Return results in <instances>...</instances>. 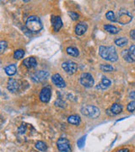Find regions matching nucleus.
Masks as SVG:
<instances>
[{"label": "nucleus", "instance_id": "1", "mask_svg": "<svg viewBox=\"0 0 135 152\" xmlns=\"http://www.w3.org/2000/svg\"><path fill=\"white\" fill-rule=\"evenodd\" d=\"M99 54L103 59L107 60L110 62H116L118 59V55L114 47H104L101 46L99 48Z\"/></svg>", "mask_w": 135, "mask_h": 152}, {"label": "nucleus", "instance_id": "2", "mask_svg": "<svg viewBox=\"0 0 135 152\" xmlns=\"http://www.w3.org/2000/svg\"><path fill=\"white\" fill-rule=\"evenodd\" d=\"M26 26L31 32L37 33L42 29V23L39 17L33 15L27 19L26 22Z\"/></svg>", "mask_w": 135, "mask_h": 152}, {"label": "nucleus", "instance_id": "3", "mask_svg": "<svg viewBox=\"0 0 135 152\" xmlns=\"http://www.w3.org/2000/svg\"><path fill=\"white\" fill-rule=\"evenodd\" d=\"M81 113L86 117L96 118L100 115V110L95 106H85L81 109Z\"/></svg>", "mask_w": 135, "mask_h": 152}, {"label": "nucleus", "instance_id": "4", "mask_svg": "<svg viewBox=\"0 0 135 152\" xmlns=\"http://www.w3.org/2000/svg\"><path fill=\"white\" fill-rule=\"evenodd\" d=\"M80 82L83 86L87 87V88H90L94 86L95 81L93 79V76L89 74V73H84L82 74L80 78Z\"/></svg>", "mask_w": 135, "mask_h": 152}, {"label": "nucleus", "instance_id": "5", "mask_svg": "<svg viewBox=\"0 0 135 152\" xmlns=\"http://www.w3.org/2000/svg\"><path fill=\"white\" fill-rule=\"evenodd\" d=\"M57 146L59 152H71V145L69 141L65 138H60L57 141Z\"/></svg>", "mask_w": 135, "mask_h": 152}, {"label": "nucleus", "instance_id": "6", "mask_svg": "<svg viewBox=\"0 0 135 152\" xmlns=\"http://www.w3.org/2000/svg\"><path fill=\"white\" fill-rule=\"evenodd\" d=\"M132 19L133 17L128 11L122 10L119 12L118 16L117 17V22L120 23L121 25H127L131 22Z\"/></svg>", "mask_w": 135, "mask_h": 152}, {"label": "nucleus", "instance_id": "7", "mask_svg": "<svg viewBox=\"0 0 135 152\" xmlns=\"http://www.w3.org/2000/svg\"><path fill=\"white\" fill-rule=\"evenodd\" d=\"M62 67L63 69V70L69 74V75H73L74 74L77 69H78V65L77 64L73 62V61H67V62H64L63 64H62Z\"/></svg>", "mask_w": 135, "mask_h": 152}, {"label": "nucleus", "instance_id": "8", "mask_svg": "<svg viewBox=\"0 0 135 152\" xmlns=\"http://www.w3.org/2000/svg\"><path fill=\"white\" fill-rule=\"evenodd\" d=\"M49 76V73L45 70H39L34 73L31 75V79L35 82H42L46 80Z\"/></svg>", "mask_w": 135, "mask_h": 152}, {"label": "nucleus", "instance_id": "9", "mask_svg": "<svg viewBox=\"0 0 135 152\" xmlns=\"http://www.w3.org/2000/svg\"><path fill=\"white\" fill-rule=\"evenodd\" d=\"M52 96V90L50 86H46L42 89L40 93V100L42 102H48Z\"/></svg>", "mask_w": 135, "mask_h": 152}, {"label": "nucleus", "instance_id": "10", "mask_svg": "<svg viewBox=\"0 0 135 152\" xmlns=\"http://www.w3.org/2000/svg\"><path fill=\"white\" fill-rule=\"evenodd\" d=\"M52 81L56 86L59 87V88H64L66 86V83H65L64 80L58 74H55L52 76Z\"/></svg>", "mask_w": 135, "mask_h": 152}, {"label": "nucleus", "instance_id": "11", "mask_svg": "<svg viewBox=\"0 0 135 152\" xmlns=\"http://www.w3.org/2000/svg\"><path fill=\"white\" fill-rule=\"evenodd\" d=\"M23 64L28 69H33L37 65V61L34 57H30L23 61Z\"/></svg>", "mask_w": 135, "mask_h": 152}, {"label": "nucleus", "instance_id": "12", "mask_svg": "<svg viewBox=\"0 0 135 152\" xmlns=\"http://www.w3.org/2000/svg\"><path fill=\"white\" fill-rule=\"evenodd\" d=\"M7 89L10 91V92H16L19 89V84L14 79H9L8 81L7 85Z\"/></svg>", "mask_w": 135, "mask_h": 152}, {"label": "nucleus", "instance_id": "13", "mask_svg": "<svg viewBox=\"0 0 135 152\" xmlns=\"http://www.w3.org/2000/svg\"><path fill=\"white\" fill-rule=\"evenodd\" d=\"M111 85H112L111 80L108 78H107L106 76H104V77H102L101 81L100 82V84L96 86V88L100 89V90H106V89H107L108 87H110Z\"/></svg>", "mask_w": 135, "mask_h": 152}, {"label": "nucleus", "instance_id": "14", "mask_svg": "<svg viewBox=\"0 0 135 152\" xmlns=\"http://www.w3.org/2000/svg\"><path fill=\"white\" fill-rule=\"evenodd\" d=\"M87 29H88V26H87L86 23H85V22H80V23H79V24L76 26L75 33L77 35H79V36H81V35H83L84 33H85V31H87Z\"/></svg>", "mask_w": 135, "mask_h": 152}, {"label": "nucleus", "instance_id": "15", "mask_svg": "<svg viewBox=\"0 0 135 152\" xmlns=\"http://www.w3.org/2000/svg\"><path fill=\"white\" fill-rule=\"evenodd\" d=\"M53 28L55 31H58L61 27L63 26V21L59 16L53 17Z\"/></svg>", "mask_w": 135, "mask_h": 152}, {"label": "nucleus", "instance_id": "16", "mask_svg": "<svg viewBox=\"0 0 135 152\" xmlns=\"http://www.w3.org/2000/svg\"><path fill=\"white\" fill-rule=\"evenodd\" d=\"M104 29L107 31V32L111 33V34H117L120 32L121 29L112 25H105L104 26Z\"/></svg>", "mask_w": 135, "mask_h": 152}, {"label": "nucleus", "instance_id": "17", "mask_svg": "<svg viewBox=\"0 0 135 152\" xmlns=\"http://www.w3.org/2000/svg\"><path fill=\"white\" fill-rule=\"evenodd\" d=\"M111 113L112 115H117V114L121 113L123 112V107L120 105V104L117 103H114L112 107H111V109H110Z\"/></svg>", "mask_w": 135, "mask_h": 152}, {"label": "nucleus", "instance_id": "18", "mask_svg": "<svg viewBox=\"0 0 135 152\" xmlns=\"http://www.w3.org/2000/svg\"><path fill=\"white\" fill-rule=\"evenodd\" d=\"M68 122L74 125H80V118L79 115H71L68 118Z\"/></svg>", "mask_w": 135, "mask_h": 152}, {"label": "nucleus", "instance_id": "19", "mask_svg": "<svg viewBox=\"0 0 135 152\" xmlns=\"http://www.w3.org/2000/svg\"><path fill=\"white\" fill-rule=\"evenodd\" d=\"M5 73L9 76H12L15 75L16 73V67L15 64H10V65L7 66L5 68Z\"/></svg>", "mask_w": 135, "mask_h": 152}, {"label": "nucleus", "instance_id": "20", "mask_svg": "<svg viewBox=\"0 0 135 152\" xmlns=\"http://www.w3.org/2000/svg\"><path fill=\"white\" fill-rule=\"evenodd\" d=\"M66 52H67V53L68 54L71 55V56H73V57H78L79 54H80V52H79V50L74 48V47H69V48H68L66 49Z\"/></svg>", "mask_w": 135, "mask_h": 152}, {"label": "nucleus", "instance_id": "21", "mask_svg": "<svg viewBox=\"0 0 135 152\" xmlns=\"http://www.w3.org/2000/svg\"><path fill=\"white\" fill-rule=\"evenodd\" d=\"M128 40L126 37H120L115 40V44L118 47H124L128 44Z\"/></svg>", "mask_w": 135, "mask_h": 152}, {"label": "nucleus", "instance_id": "22", "mask_svg": "<svg viewBox=\"0 0 135 152\" xmlns=\"http://www.w3.org/2000/svg\"><path fill=\"white\" fill-rule=\"evenodd\" d=\"M36 148L39 150L40 151H46L47 150V145H46V143L43 141H37L35 145Z\"/></svg>", "mask_w": 135, "mask_h": 152}, {"label": "nucleus", "instance_id": "23", "mask_svg": "<svg viewBox=\"0 0 135 152\" xmlns=\"http://www.w3.org/2000/svg\"><path fill=\"white\" fill-rule=\"evenodd\" d=\"M106 17H107V19L109 20L110 21H117V17H116L115 14L113 13V11H108L107 13L106 14Z\"/></svg>", "mask_w": 135, "mask_h": 152}, {"label": "nucleus", "instance_id": "24", "mask_svg": "<svg viewBox=\"0 0 135 152\" xmlns=\"http://www.w3.org/2000/svg\"><path fill=\"white\" fill-rule=\"evenodd\" d=\"M128 53L132 62H135V45H132L128 49Z\"/></svg>", "mask_w": 135, "mask_h": 152}, {"label": "nucleus", "instance_id": "25", "mask_svg": "<svg viewBox=\"0 0 135 152\" xmlns=\"http://www.w3.org/2000/svg\"><path fill=\"white\" fill-rule=\"evenodd\" d=\"M24 55H25V52L21 50V49H19V50H16L15 52V53H14V58H15V59H20L22 58L23 57H24Z\"/></svg>", "mask_w": 135, "mask_h": 152}, {"label": "nucleus", "instance_id": "26", "mask_svg": "<svg viewBox=\"0 0 135 152\" xmlns=\"http://www.w3.org/2000/svg\"><path fill=\"white\" fill-rule=\"evenodd\" d=\"M101 69L104 72H112L114 70V68L110 64H101Z\"/></svg>", "mask_w": 135, "mask_h": 152}, {"label": "nucleus", "instance_id": "27", "mask_svg": "<svg viewBox=\"0 0 135 152\" xmlns=\"http://www.w3.org/2000/svg\"><path fill=\"white\" fill-rule=\"evenodd\" d=\"M86 137L87 135H84L78 140V146H79V148H83V147L85 146V140H86Z\"/></svg>", "mask_w": 135, "mask_h": 152}, {"label": "nucleus", "instance_id": "28", "mask_svg": "<svg viewBox=\"0 0 135 152\" xmlns=\"http://www.w3.org/2000/svg\"><path fill=\"white\" fill-rule=\"evenodd\" d=\"M122 56L123 57V58H124L127 62H128V63H133L132 62V60L129 57V53H128V50H124L123 53H122Z\"/></svg>", "mask_w": 135, "mask_h": 152}, {"label": "nucleus", "instance_id": "29", "mask_svg": "<svg viewBox=\"0 0 135 152\" xmlns=\"http://www.w3.org/2000/svg\"><path fill=\"white\" fill-rule=\"evenodd\" d=\"M127 110L130 113L135 112V101H133V102L128 103V105L127 106Z\"/></svg>", "mask_w": 135, "mask_h": 152}, {"label": "nucleus", "instance_id": "30", "mask_svg": "<svg viewBox=\"0 0 135 152\" xmlns=\"http://www.w3.org/2000/svg\"><path fill=\"white\" fill-rule=\"evenodd\" d=\"M69 15L71 17V19L74 20H77L80 18V15L75 13V12H69Z\"/></svg>", "mask_w": 135, "mask_h": 152}, {"label": "nucleus", "instance_id": "31", "mask_svg": "<svg viewBox=\"0 0 135 152\" xmlns=\"http://www.w3.org/2000/svg\"><path fill=\"white\" fill-rule=\"evenodd\" d=\"M8 47V44H7V42L5 41H2L0 42V48H1V53H4L5 51V49L7 48Z\"/></svg>", "mask_w": 135, "mask_h": 152}, {"label": "nucleus", "instance_id": "32", "mask_svg": "<svg viewBox=\"0 0 135 152\" xmlns=\"http://www.w3.org/2000/svg\"><path fill=\"white\" fill-rule=\"evenodd\" d=\"M130 37H131L132 39L135 40V30H133V31H130Z\"/></svg>", "mask_w": 135, "mask_h": 152}, {"label": "nucleus", "instance_id": "33", "mask_svg": "<svg viewBox=\"0 0 135 152\" xmlns=\"http://www.w3.org/2000/svg\"><path fill=\"white\" fill-rule=\"evenodd\" d=\"M129 97L131 99H134L135 100V91H132V92L129 94Z\"/></svg>", "mask_w": 135, "mask_h": 152}, {"label": "nucleus", "instance_id": "34", "mask_svg": "<svg viewBox=\"0 0 135 152\" xmlns=\"http://www.w3.org/2000/svg\"><path fill=\"white\" fill-rule=\"evenodd\" d=\"M118 152H129V151H128V149H123V150L119 151Z\"/></svg>", "mask_w": 135, "mask_h": 152}, {"label": "nucleus", "instance_id": "35", "mask_svg": "<svg viewBox=\"0 0 135 152\" xmlns=\"http://www.w3.org/2000/svg\"><path fill=\"white\" fill-rule=\"evenodd\" d=\"M134 4H135V2H134Z\"/></svg>", "mask_w": 135, "mask_h": 152}]
</instances>
